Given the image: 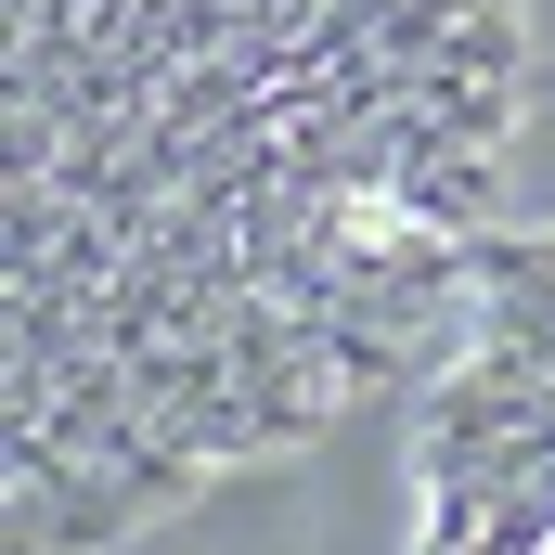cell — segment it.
<instances>
[{"mask_svg": "<svg viewBox=\"0 0 555 555\" xmlns=\"http://www.w3.org/2000/svg\"><path fill=\"white\" fill-rule=\"evenodd\" d=\"M517 0H13V555H117L452 349Z\"/></svg>", "mask_w": 555, "mask_h": 555, "instance_id": "obj_1", "label": "cell"}, {"mask_svg": "<svg viewBox=\"0 0 555 555\" xmlns=\"http://www.w3.org/2000/svg\"><path fill=\"white\" fill-rule=\"evenodd\" d=\"M555 555V220L478 259V297L414 401V543Z\"/></svg>", "mask_w": 555, "mask_h": 555, "instance_id": "obj_2", "label": "cell"}]
</instances>
